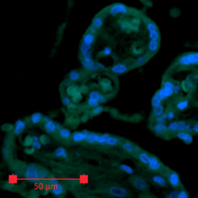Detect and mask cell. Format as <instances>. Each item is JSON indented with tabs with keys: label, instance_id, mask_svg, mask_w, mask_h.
<instances>
[{
	"label": "cell",
	"instance_id": "6da1fadb",
	"mask_svg": "<svg viewBox=\"0 0 198 198\" xmlns=\"http://www.w3.org/2000/svg\"><path fill=\"white\" fill-rule=\"evenodd\" d=\"M177 65L180 67H188L190 65H198V53L190 52L180 56L176 60Z\"/></svg>",
	"mask_w": 198,
	"mask_h": 198
},
{
	"label": "cell",
	"instance_id": "7a4b0ae2",
	"mask_svg": "<svg viewBox=\"0 0 198 198\" xmlns=\"http://www.w3.org/2000/svg\"><path fill=\"white\" fill-rule=\"evenodd\" d=\"M168 131L174 133L183 131H186L192 133L191 125L187 123V122H184V121H175V122H171V123L168 125Z\"/></svg>",
	"mask_w": 198,
	"mask_h": 198
},
{
	"label": "cell",
	"instance_id": "3957f363",
	"mask_svg": "<svg viewBox=\"0 0 198 198\" xmlns=\"http://www.w3.org/2000/svg\"><path fill=\"white\" fill-rule=\"evenodd\" d=\"M131 184L135 188L140 190H146L148 188V184L144 178L135 176L131 178Z\"/></svg>",
	"mask_w": 198,
	"mask_h": 198
},
{
	"label": "cell",
	"instance_id": "277c9868",
	"mask_svg": "<svg viewBox=\"0 0 198 198\" xmlns=\"http://www.w3.org/2000/svg\"><path fill=\"white\" fill-rule=\"evenodd\" d=\"M167 177H168V183L172 187H175V188L181 187V180H180L179 175L177 172H174V171H170L168 172Z\"/></svg>",
	"mask_w": 198,
	"mask_h": 198
},
{
	"label": "cell",
	"instance_id": "5b68a950",
	"mask_svg": "<svg viewBox=\"0 0 198 198\" xmlns=\"http://www.w3.org/2000/svg\"><path fill=\"white\" fill-rule=\"evenodd\" d=\"M109 193L112 196H118V197H125L128 194V192L126 189L119 186H112L109 187Z\"/></svg>",
	"mask_w": 198,
	"mask_h": 198
},
{
	"label": "cell",
	"instance_id": "8992f818",
	"mask_svg": "<svg viewBox=\"0 0 198 198\" xmlns=\"http://www.w3.org/2000/svg\"><path fill=\"white\" fill-rule=\"evenodd\" d=\"M81 62L84 69H88L89 71H96L97 69V63L92 59L91 56H82L81 58Z\"/></svg>",
	"mask_w": 198,
	"mask_h": 198
},
{
	"label": "cell",
	"instance_id": "52a82bcc",
	"mask_svg": "<svg viewBox=\"0 0 198 198\" xmlns=\"http://www.w3.org/2000/svg\"><path fill=\"white\" fill-rule=\"evenodd\" d=\"M175 136L178 138L181 139L186 144H190L193 142V136H192L191 133L188 132V131H178L175 133Z\"/></svg>",
	"mask_w": 198,
	"mask_h": 198
},
{
	"label": "cell",
	"instance_id": "ba28073f",
	"mask_svg": "<svg viewBox=\"0 0 198 198\" xmlns=\"http://www.w3.org/2000/svg\"><path fill=\"white\" fill-rule=\"evenodd\" d=\"M148 168L153 172H158L162 168V165L160 161L156 156H151L148 163Z\"/></svg>",
	"mask_w": 198,
	"mask_h": 198
},
{
	"label": "cell",
	"instance_id": "9c48e42d",
	"mask_svg": "<svg viewBox=\"0 0 198 198\" xmlns=\"http://www.w3.org/2000/svg\"><path fill=\"white\" fill-rule=\"evenodd\" d=\"M90 131H78V132L74 133L72 135V140L75 143L82 142L84 140H86L87 137L89 135Z\"/></svg>",
	"mask_w": 198,
	"mask_h": 198
},
{
	"label": "cell",
	"instance_id": "30bf717a",
	"mask_svg": "<svg viewBox=\"0 0 198 198\" xmlns=\"http://www.w3.org/2000/svg\"><path fill=\"white\" fill-rule=\"evenodd\" d=\"M44 122H44V129L48 134H53L56 132V130L58 129L57 125L51 119H44Z\"/></svg>",
	"mask_w": 198,
	"mask_h": 198
},
{
	"label": "cell",
	"instance_id": "8fae6325",
	"mask_svg": "<svg viewBox=\"0 0 198 198\" xmlns=\"http://www.w3.org/2000/svg\"><path fill=\"white\" fill-rule=\"evenodd\" d=\"M128 71V67L125 64H117L112 66L111 68V72L116 75H122V74L125 73Z\"/></svg>",
	"mask_w": 198,
	"mask_h": 198
},
{
	"label": "cell",
	"instance_id": "7c38bea8",
	"mask_svg": "<svg viewBox=\"0 0 198 198\" xmlns=\"http://www.w3.org/2000/svg\"><path fill=\"white\" fill-rule=\"evenodd\" d=\"M153 131L159 135L165 134L168 131V126H166L164 123H156L153 126Z\"/></svg>",
	"mask_w": 198,
	"mask_h": 198
},
{
	"label": "cell",
	"instance_id": "4fadbf2b",
	"mask_svg": "<svg viewBox=\"0 0 198 198\" xmlns=\"http://www.w3.org/2000/svg\"><path fill=\"white\" fill-rule=\"evenodd\" d=\"M174 94V90H171V89H167V88H162L159 91H157L156 94L162 99V100H165V99H167L168 97H171L172 94Z\"/></svg>",
	"mask_w": 198,
	"mask_h": 198
},
{
	"label": "cell",
	"instance_id": "5bb4252c",
	"mask_svg": "<svg viewBox=\"0 0 198 198\" xmlns=\"http://www.w3.org/2000/svg\"><path fill=\"white\" fill-rule=\"evenodd\" d=\"M152 181H153L155 184H156L159 187H165L167 185V181L164 177L161 176V175H153V178H152Z\"/></svg>",
	"mask_w": 198,
	"mask_h": 198
},
{
	"label": "cell",
	"instance_id": "9a60e30c",
	"mask_svg": "<svg viewBox=\"0 0 198 198\" xmlns=\"http://www.w3.org/2000/svg\"><path fill=\"white\" fill-rule=\"evenodd\" d=\"M26 123L22 120L17 121V122L14 125V132L15 134H20L23 132L24 130L26 128Z\"/></svg>",
	"mask_w": 198,
	"mask_h": 198
},
{
	"label": "cell",
	"instance_id": "2e32d148",
	"mask_svg": "<svg viewBox=\"0 0 198 198\" xmlns=\"http://www.w3.org/2000/svg\"><path fill=\"white\" fill-rule=\"evenodd\" d=\"M122 148L123 149L124 151L127 152L128 153H133L135 152L136 147L134 144L128 141H125L122 144Z\"/></svg>",
	"mask_w": 198,
	"mask_h": 198
},
{
	"label": "cell",
	"instance_id": "e0dca14e",
	"mask_svg": "<svg viewBox=\"0 0 198 198\" xmlns=\"http://www.w3.org/2000/svg\"><path fill=\"white\" fill-rule=\"evenodd\" d=\"M137 157H138L139 161L144 165H148L149 162L150 160V158L151 156L148 154V153H145V152H140L137 155Z\"/></svg>",
	"mask_w": 198,
	"mask_h": 198
},
{
	"label": "cell",
	"instance_id": "ac0fdd59",
	"mask_svg": "<svg viewBox=\"0 0 198 198\" xmlns=\"http://www.w3.org/2000/svg\"><path fill=\"white\" fill-rule=\"evenodd\" d=\"M54 156L58 158H62V159H66L68 157L67 152L65 149L63 147H58L54 151Z\"/></svg>",
	"mask_w": 198,
	"mask_h": 198
},
{
	"label": "cell",
	"instance_id": "d6986e66",
	"mask_svg": "<svg viewBox=\"0 0 198 198\" xmlns=\"http://www.w3.org/2000/svg\"><path fill=\"white\" fill-rule=\"evenodd\" d=\"M189 106V100L187 99H184V100H181L180 101H178L177 103V104L175 105V108L176 109H178V111H183L185 109H187Z\"/></svg>",
	"mask_w": 198,
	"mask_h": 198
},
{
	"label": "cell",
	"instance_id": "ffe728a7",
	"mask_svg": "<svg viewBox=\"0 0 198 198\" xmlns=\"http://www.w3.org/2000/svg\"><path fill=\"white\" fill-rule=\"evenodd\" d=\"M119 139L118 138V137H114V136H111L109 135L107 137V138H106V145L108 146H110V147H113V146H116L119 143Z\"/></svg>",
	"mask_w": 198,
	"mask_h": 198
},
{
	"label": "cell",
	"instance_id": "44dd1931",
	"mask_svg": "<svg viewBox=\"0 0 198 198\" xmlns=\"http://www.w3.org/2000/svg\"><path fill=\"white\" fill-rule=\"evenodd\" d=\"M40 169L37 166L34 165H29L26 168V170H25V173L29 174V175H38L40 174Z\"/></svg>",
	"mask_w": 198,
	"mask_h": 198
},
{
	"label": "cell",
	"instance_id": "7402d4cb",
	"mask_svg": "<svg viewBox=\"0 0 198 198\" xmlns=\"http://www.w3.org/2000/svg\"><path fill=\"white\" fill-rule=\"evenodd\" d=\"M59 135L61 137L62 139H64V140H67V139L70 138L72 137V133L69 130L66 129V128H59Z\"/></svg>",
	"mask_w": 198,
	"mask_h": 198
},
{
	"label": "cell",
	"instance_id": "603a6c76",
	"mask_svg": "<svg viewBox=\"0 0 198 198\" xmlns=\"http://www.w3.org/2000/svg\"><path fill=\"white\" fill-rule=\"evenodd\" d=\"M43 120V116L40 112H35L30 117V121L34 125L39 124Z\"/></svg>",
	"mask_w": 198,
	"mask_h": 198
},
{
	"label": "cell",
	"instance_id": "cb8c5ba5",
	"mask_svg": "<svg viewBox=\"0 0 198 198\" xmlns=\"http://www.w3.org/2000/svg\"><path fill=\"white\" fill-rule=\"evenodd\" d=\"M90 97L91 98L94 99V100H97L99 102H102V103H104L106 102V99L103 96H102L100 93H98L97 91H92V92L90 94Z\"/></svg>",
	"mask_w": 198,
	"mask_h": 198
},
{
	"label": "cell",
	"instance_id": "d4e9b609",
	"mask_svg": "<svg viewBox=\"0 0 198 198\" xmlns=\"http://www.w3.org/2000/svg\"><path fill=\"white\" fill-rule=\"evenodd\" d=\"M99 134H97V133H94V132H90L89 135L88 136L86 139V142H88V144H94V143L97 142V139H98Z\"/></svg>",
	"mask_w": 198,
	"mask_h": 198
},
{
	"label": "cell",
	"instance_id": "484cf974",
	"mask_svg": "<svg viewBox=\"0 0 198 198\" xmlns=\"http://www.w3.org/2000/svg\"><path fill=\"white\" fill-rule=\"evenodd\" d=\"M163 113H164V108L162 104L153 107V115L155 116V117H158V116H162Z\"/></svg>",
	"mask_w": 198,
	"mask_h": 198
},
{
	"label": "cell",
	"instance_id": "4316f807",
	"mask_svg": "<svg viewBox=\"0 0 198 198\" xmlns=\"http://www.w3.org/2000/svg\"><path fill=\"white\" fill-rule=\"evenodd\" d=\"M119 169L122 170V172H125L126 174H128V175H133L134 174V170L132 169V168H131L129 165H125V164H122V165H119Z\"/></svg>",
	"mask_w": 198,
	"mask_h": 198
},
{
	"label": "cell",
	"instance_id": "83f0119b",
	"mask_svg": "<svg viewBox=\"0 0 198 198\" xmlns=\"http://www.w3.org/2000/svg\"><path fill=\"white\" fill-rule=\"evenodd\" d=\"M162 99H161L160 97L156 94L154 96H153V99H152V101H151L152 106H153V107H155V106L161 105L162 104Z\"/></svg>",
	"mask_w": 198,
	"mask_h": 198
},
{
	"label": "cell",
	"instance_id": "f1b7e54d",
	"mask_svg": "<svg viewBox=\"0 0 198 198\" xmlns=\"http://www.w3.org/2000/svg\"><path fill=\"white\" fill-rule=\"evenodd\" d=\"M80 74L79 72L77 71H72L69 75V78L72 81H76L79 80L80 78Z\"/></svg>",
	"mask_w": 198,
	"mask_h": 198
},
{
	"label": "cell",
	"instance_id": "f546056e",
	"mask_svg": "<svg viewBox=\"0 0 198 198\" xmlns=\"http://www.w3.org/2000/svg\"><path fill=\"white\" fill-rule=\"evenodd\" d=\"M109 136L108 134H99L98 139H97V144H106V140L107 137Z\"/></svg>",
	"mask_w": 198,
	"mask_h": 198
},
{
	"label": "cell",
	"instance_id": "4dcf8cb0",
	"mask_svg": "<svg viewBox=\"0 0 198 198\" xmlns=\"http://www.w3.org/2000/svg\"><path fill=\"white\" fill-rule=\"evenodd\" d=\"M189 197V194L187 193V190L184 189H181V190H178V193H177V198H187Z\"/></svg>",
	"mask_w": 198,
	"mask_h": 198
},
{
	"label": "cell",
	"instance_id": "1f68e13d",
	"mask_svg": "<svg viewBox=\"0 0 198 198\" xmlns=\"http://www.w3.org/2000/svg\"><path fill=\"white\" fill-rule=\"evenodd\" d=\"M174 87H175V84H174L172 81H169V80H167L162 84V88H167V89H171L174 90Z\"/></svg>",
	"mask_w": 198,
	"mask_h": 198
},
{
	"label": "cell",
	"instance_id": "d6a6232c",
	"mask_svg": "<svg viewBox=\"0 0 198 198\" xmlns=\"http://www.w3.org/2000/svg\"><path fill=\"white\" fill-rule=\"evenodd\" d=\"M165 114H166L167 120H172L175 118V112L174 110H168Z\"/></svg>",
	"mask_w": 198,
	"mask_h": 198
},
{
	"label": "cell",
	"instance_id": "836d02e7",
	"mask_svg": "<svg viewBox=\"0 0 198 198\" xmlns=\"http://www.w3.org/2000/svg\"><path fill=\"white\" fill-rule=\"evenodd\" d=\"M88 103L90 106H92V107H96V106H98L99 101H97V100H94V99L89 97V99H88Z\"/></svg>",
	"mask_w": 198,
	"mask_h": 198
},
{
	"label": "cell",
	"instance_id": "e575fe53",
	"mask_svg": "<svg viewBox=\"0 0 198 198\" xmlns=\"http://www.w3.org/2000/svg\"><path fill=\"white\" fill-rule=\"evenodd\" d=\"M103 111V106H96L95 108L94 109V110L92 111V113L93 115H97V114H100V113H101Z\"/></svg>",
	"mask_w": 198,
	"mask_h": 198
},
{
	"label": "cell",
	"instance_id": "d590c367",
	"mask_svg": "<svg viewBox=\"0 0 198 198\" xmlns=\"http://www.w3.org/2000/svg\"><path fill=\"white\" fill-rule=\"evenodd\" d=\"M31 146L34 149H40L41 147V144L40 142V140H35V141H32Z\"/></svg>",
	"mask_w": 198,
	"mask_h": 198
},
{
	"label": "cell",
	"instance_id": "8d00e7d4",
	"mask_svg": "<svg viewBox=\"0 0 198 198\" xmlns=\"http://www.w3.org/2000/svg\"><path fill=\"white\" fill-rule=\"evenodd\" d=\"M191 128H192V132L195 133V134H198V122H193L191 124Z\"/></svg>",
	"mask_w": 198,
	"mask_h": 198
},
{
	"label": "cell",
	"instance_id": "74e56055",
	"mask_svg": "<svg viewBox=\"0 0 198 198\" xmlns=\"http://www.w3.org/2000/svg\"><path fill=\"white\" fill-rule=\"evenodd\" d=\"M62 103L65 106H69L71 104V100L68 97H64L62 99Z\"/></svg>",
	"mask_w": 198,
	"mask_h": 198
},
{
	"label": "cell",
	"instance_id": "f35d334b",
	"mask_svg": "<svg viewBox=\"0 0 198 198\" xmlns=\"http://www.w3.org/2000/svg\"><path fill=\"white\" fill-rule=\"evenodd\" d=\"M177 193H178V190H175V191H172L168 195H167L168 197H177Z\"/></svg>",
	"mask_w": 198,
	"mask_h": 198
},
{
	"label": "cell",
	"instance_id": "ab89813d",
	"mask_svg": "<svg viewBox=\"0 0 198 198\" xmlns=\"http://www.w3.org/2000/svg\"><path fill=\"white\" fill-rule=\"evenodd\" d=\"M180 91V86L178 84H175L174 87V94H178Z\"/></svg>",
	"mask_w": 198,
	"mask_h": 198
},
{
	"label": "cell",
	"instance_id": "60d3db41",
	"mask_svg": "<svg viewBox=\"0 0 198 198\" xmlns=\"http://www.w3.org/2000/svg\"><path fill=\"white\" fill-rule=\"evenodd\" d=\"M35 140H40L39 137H37V136H34V137H32V141H35Z\"/></svg>",
	"mask_w": 198,
	"mask_h": 198
}]
</instances>
